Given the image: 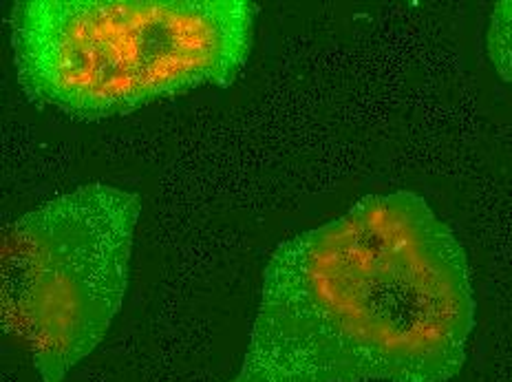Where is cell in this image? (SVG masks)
<instances>
[{
  "instance_id": "1",
  "label": "cell",
  "mask_w": 512,
  "mask_h": 382,
  "mask_svg": "<svg viewBox=\"0 0 512 382\" xmlns=\"http://www.w3.org/2000/svg\"><path fill=\"white\" fill-rule=\"evenodd\" d=\"M473 327L455 232L411 190L367 195L272 252L230 382H448Z\"/></svg>"
},
{
  "instance_id": "2",
  "label": "cell",
  "mask_w": 512,
  "mask_h": 382,
  "mask_svg": "<svg viewBox=\"0 0 512 382\" xmlns=\"http://www.w3.org/2000/svg\"><path fill=\"white\" fill-rule=\"evenodd\" d=\"M256 12L250 0H18L16 78L31 104L80 122L226 89L250 58Z\"/></svg>"
},
{
  "instance_id": "3",
  "label": "cell",
  "mask_w": 512,
  "mask_h": 382,
  "mask_svg": "<svg viewBox=\"0 0 512 382\" xmlns=\"http://www.w3.org/2000/svg\"><path fill=\"white\" fill-rule=\"evenodd\" d=\"M142 199L84 184L3 230V323L42 382H62L109 332L126 294Z\"/></svg>"
},
{
  "instance_id": "4",
  "label": "cell",
  "mask_w": 512,
  "mask_h": 382,
  "mask_svg": "<svg viewBox=\"0 0 512 382\" xmlns=\"http://www.w3.org/2000/svg\"><path fill=\"white\" fill-rule=\"evenodd\" d=\"M486 49L499 78L512 87V0H501L493 7L486 34Z\"/></svg>"
}]
</instances>
